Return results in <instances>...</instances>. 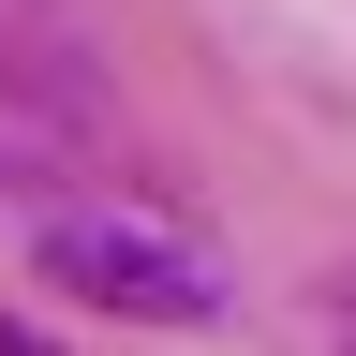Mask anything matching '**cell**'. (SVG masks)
Instances as JSON below:
<instances>
[{"mask_svg": "<svg viewBox=\"0 0 356 356\" xmlns=\"http://www.w3.org/2000/svg\"><path fill=\"white\" fill-rule=\"evenodd\" d=\"M30 252H44L60 297L134 312V327H208V312H222V267H208L193 238H163V222H134V208H89V193L30 208Z\"/></svg>", "mask_w": 356, "mask_h": 356, "instance_id": "obj_1", "label": "cell"}, {"mask_svg": "<svg viewBox=\"0 0 356 356\" xmlns=\"http://www.w3.org/2000/svg\"><path fill=\"white\" fill-rule=\"evenodd\" d=\"M0 119H30V134H60V149H89V134L119 119V89L104 60L44 15V0H0Z\"/></svg>", "mask_w": 356, "mask_h": 356, "instance_id": "obj_2", "label": "cell"}, {"mask_svg": "<svg viewBox=\"0 0 356 356\" xmlns=\"http://www.w3.org/2000/svg\"><path fill=\"white\" fill-rule=\"evenodd\" d=\"M297 356H356V282H312L297 297Z\"/></svg>", "mask_w": 356, "mask_h": 356, "instance_id": "obj_3", "label": "cell"}]
</instances>
